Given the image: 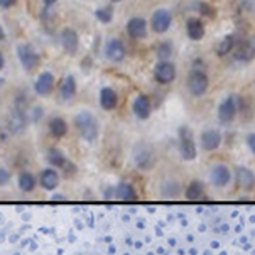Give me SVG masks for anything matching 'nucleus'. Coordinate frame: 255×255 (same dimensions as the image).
<instances>
[{
  "label": "nucleus",
  "mask_w": 255,
  "mask_h": 255,
  "mask_svg": "<svg viewBox=\"0 0 255 255\" xmlns=\"http://www.w3.org/2000/svg\"><path fill=\"white\" fill-rule=\"evenodd\" d=\"M75 124H76V128L80 130L81 137H83L85 140H88V142L97 140L98 122L92 114H88V112H81V114H78L76 119H75Z\"/></svg>",
  "instance_id": "f257e3e1"
},
{
  "label": "nucleus",
  "mask_w": 255,
  "mask_h": 255,
  "mask_svg": "<svg viewBox=\"0 0 255 255\" xmlns=\"http://www.w3.org/2000/svg\"><path fill=\"white\" fill-rule=\"evenodd\" d=\"M132 157H133L135 166L142 171L152 169V167L155 166V161H157V159H155V152H154L152 145L145 144V142H140V144H137L135 147H133Z\"/></svg>",
  "instance_id": "f03ea898"
},
{
  "label": "nucleus",
  "mask_w": 255,
  "mask_h": 255,
  "mask_svg": "<svg viewBox=\"0 0 255 255\" xmlns=\"http://www.w3.org/2000/svg\"><path fill=\"white\" fill-rule=\"evenodd\" d=\"M208 76H206V73L200 70L198 66L193 68V71L189 73V78H188V88L189 92H191L194 97H201V95L206 93V90H208Z\"/></svg>",
  "instance_id": "7ed1b4c3"
},
{
  "label": "nucleus",
  "mask_w": 255,
  "mask_h": 255,
  "mask_svg": "<svg viewBox=\"0 0 255 255\" xmlns=\"http://www.w3.org/2000/svg\"><path fill=\"white\" fill-rule=\"evenodd\" d=\"M17 58H19L24 70H27V71H32L34 68H37L39 63H41V58H39V54L34 51V47L31 44L17 46Z\"/></svg>",
  "instance_id": "20e7f679"
},
{
  "label": "nucleus",
  "mask_w": 255,
  "mask_h": 255,
  "mask_svg": "<svg viewBox=\"0 0 255 255\" xmlns=\"http://www.w3.org/2000/svg\"><path fill=\"white\" fill-rule=\"evenodd\" d=\"M179 149L181 155L186 161H193L196 157V144L193 139V132L188 127H181L179 128Z\"/></svg>",
  "instance_id": "39448f33"
},
{
  "label": "nucleus",
  "mask_w": 255,
  "mask_h": 255,
  "mask_svg": "<svg viewBox=\"0 0 255 255\" xmlns=\"http://www.w3.org/2000/svg\"><path fill=\"white\" fill-rule=\"evenodd\" d=\"M171 24H172V14L167 8H159V10L154 12L152 20H150V25H152L154 32H157V34L167 32Z\"/></svg>",
  "instance_id": "423d86ee"
},
{
  "label": "nucleus",
  "mask_w": 255,
  "mask_h": 255,
  "mask_svg": "<svg viewBox=\"0 0 255 255\" xmlns=\"http://www.w3.org/2000/svg\"><path fill=\"white\" fill-rule=\"evenodd\" d=\"M154 78L161 85H169L176 78V66L169 61H159L154 70Z\"/></svg>",
  "instance_id": "0eeeda50"
},
{
  "label": "nucleus",
  "mask_w": 255,
  "mask_h": 255,
  "mask_svg": "<svg viewBox=\"0 0 255 255\" xmlns=\"http://www.w3.org/2000/svg\"><path fill=\"white\" fill-rule=\"evenodd\" d=\"M237 115V102H235V97H228L225 98L222 102V105H220L218 109V119L222 124H230L233 122V119H235Z\"/></svg>",
  "instance_id": "6e6552de"
},
{
  "label": "nucleus",
  "mask_w": 255,
  "mask_h": 255,
  "mask_svg": "<svg viewBox=\"0 0 255 255\" xmlns=\"http://www.w3.org/2000/svg\"><path fill=\"white\" fill-rule=\"evenodd\" d=\"M105 54L110 61L120 63L125 58V46L122 44V41H119V39H110L105 46Z\"/></svg>",
  "instance_id": "1a4fd4ad"
},
{
  "label": "nucleus",
  "mask_w": 255,
  "mask_h": 255,
  "mask_svg": "<svg viewBox=\"0 0 255 255\" xmlns=\"http://www.w3.org/2000/svg\"><path fill=\"white\" fill-rule=\"evenodd\" d=\"M127 34L132 39H144L147 36V22L142 17H132L127 22Z\"/></svg>",
  "instance_id": "9d476101"
},
{
  "label": "nucleus",
  "mask_w": 255,
  "mask_h": 255,
  "mask_svg": "<svg viewBox=\"0 0 255 255\" xmlns=\"http://www.w3.org/2000/svg\"><path fill=\"white\" fill-rule=\"evenodd\" d=\"M59 41H61V46L63 49L66 51L68 54H76L78 51V34L73 31V29L66 27L64 31L61 32V36H59Z\"/></svg>",
  "instance_id": "9b49d317"
},
{
  "label": "nucleus",
  "mask_w": 255,
  "mask_h": 255,
  "mask_svg": "<svg viewBox=\"0 0 255 255\" xmlns=\"http://www.w3.org/2000/svg\"><path fill=\"white\" fill-rule=\"evenodd\" d=\"M235 58L239 59V61H252L255 58V36L245 39L244 42L239 46V49H237V54Z\"/></svg>",
  "instance_id": "f8f14e48"
},
{
  "label": "nucleus",
  "mask_w": 255,
  "mask_h": 255,
  "mask_svg": "<svg viewBox=\"0 0 255 255\" xmlns=\"http://www.w3.org/2000/svg\"><path fill=\"white\" fill-rule=\"evenodd\" d=\"M53 88H54V76L51 75V73H42V75L37 78L36 85H34L36 93L42 95V97L49 95L51 92H53Z\"/></svg>",
  "instance_id": "ddd939ff"
},
{
  "label": "nucleus",
  "mask_w": 255,
  "mask_h": 255,
  "mask_svg": "<svg viewBox=\"0 0 255 255\" xmlns=\"http://www.w3.org/2000/svg\"><path fill=\"white\" fill-rule=\"evenodd\" d=\"M133 114H135L139 119L145 120L149 119L150 115V100L149 97H145V95H139V97L133 100Z\"/></svg>",
  "instance_id": "4468645a"
},
{
  "label": "nucleus",
  "mask_w": 255,
  "mask_h": 255,
  "mask_svg": "<svg viewBox=\"0 0 255 255\" xmlns=\"http://www.w3.org/2000/svg\"><path fill=\"white\" fill-rule=\"evenodd\" d=\"M186 32L191 41H201L205 37V25H203L201 19H189L186 22Z\"/></svg>",
  "instance_id": "2eb2a0df"
},
{
  "label": "nucleus",
  "mask_w": 255,
  "mask_h": 255,
  "mask_svg": "<svg viewBox=\"0 0 255 255\" xmlns=\"http://www.w3.org/2000/svg\"><path fill=\"white\" fill-rule=\"evenodd\" d=\"M222 144V135L218 130H206L201 135V145L205 150H215Z\"/></svg>",
  "instance_id": "dca6fc26"
},
{
  "label": "nucleus",
  "mask_w": 255,
  "mask_h": 255,
  "mask_svg": "<svg viewBox=\"0 0 255 255\" xmlns=\"http://www.w3.org/2000/svg\"><path fill=\"white\" fill-rule=\"evenodd\" d=\"M117 103H119V97H117L115 90L105 86V88L102 90V93H100V105L105 110H114L117 107Z\"/></svg>",
  "instance_id": "f3484780"
},
{
  "label": "nucleus",
  "mask_w": 255,
  "mask_h": 255,
  "mask_svg": "<svg viewBox=\"0 0 255 255\" xmlns=\"http://www.w3.org/2000/svg\"><path fill=\"white\" fill-rule=\"evenodd\" d=\"M230 179H232V174H230V171H228V167L215 166L213 171H211V181H213V184L227 186L228 183H230Z\"/></svg>",
  "instance_id": "a211bd4d"
},
{
  "label": "nucleus",
  "mask_w": 255,
  "mask_h": 255,
  "mask_svg": "<svg viewBox=\"0 0 255 255\" xmlns=\"http://www.w3.org/2000/svg\"><path fill=\"white\" fill-rule=\"evenodd\" d=\"M237 181L242 188L252 189L255 186V174L247 167H237Z\"/></svg>",
  "instance_id": "6ab92c4d"
},
{
  "label": "nucleus",
  "mask_w": 255,
  "mask_h": 255,
  "mask_svg": "<svg viewBox=\"0 0 255 255\" xmlns=\"http://www.w3.org/2000/svg\"><path fill=\"white\" fill-rule=\"evenodd\" d=\"M59 92H61V97L64 100H70V98L75 97L76 93V81L73 76H66L61 81V86H59Z\"/></svg>",
  "instance_id": "aec40b11"
},
{
  "label": "nucleus",
  "mask_w": 255,
  "mask_h": 255,
  "mask_svg": "<svg viewBox=\"0 0 255 255\" xmlns=\"http://www.w3.org/2000/svg\"><path fill=\"white\" fill-rule=\"evenodd\" d=\"M41 184L46 189H54L59 184V176L58 172L53 169H44L41 172Z\"/></svg>",
  "instance_id": "412c9836"
},
{
  "label": "nucleus",
  "mask_w": 255,
  "mask_h": 255,
  "mask_svg": "<svg viewBox=\"0 0 255 255\" xmlns=\"http://www.w3.org/2000/svg\"><path fill=\"white\" fill-rule=\"evenodd\" d=\"M8 127H10V130L15 132V133H19V132L24 130V127H25V115H24V112L20 110V109H17L14 114H12L10 122H8Z\"/></svg>",
  "instance_id": "4be33fe9"
},
{
  "label": "nucleus",
  "mask_w": 255,
  "mask_h": 255,
  "mask_svg": "<svg viewBox=\"0 0 255 255\" xmlns=\"http://www.w3.org/2000/svg\"><path fill=\"white\" fill-rule=\"evenodd\" d=\"M186 198L191 201H198V200H201V198H205V186H203V183L193 181V183L188 186V189H186Z\"/></svg>",
  "instance_id": "5701e85b"
},
{
  "label": "nucleus",
  "mask_w": 255,
  "mask_h": 255,
  "mask_svg": "<svg viewBox=\"0 0 255 255\" xmlns=\"http://www.w3.org/2000/svg\"><path fill=\"white\" fill-rule=\"evenodd\" d=\"M237 44V39L233 34H230V36H225L222 41H220V44L217 46V54L218 56H227V54H230L232 51H233V47H235Z\"/></svg>",
  "instance_id": "b1692460"
},
{
  "label": "nucleus",
  "mask_w": 255,
  "mask_h": 255,
  "mask_svg": "<svg viewBox=\"0 0 255 255\" xmlns=\"http://www.w3.org/2000/svg\"><path fill=\"white\" fill-rule=\"evenodd\" d=\"M49 130L54 137H63V135H66V132H68V125L63 119L56 117V119H53L49 122Z\"/></svg>",
  "instance_id": "393cba45"
},
{
  "label": "nucleus",
  "mask_w": 255,
  "mask_h": 255,
  "mask_svg": "<svg viewBox=\"0 0 255 255\" xmlns=\"http://www.w3.org/2000/svg\"><path fill=\"white\" fill-rule=\"evenodd\" d=\"M155 54H157L159 61H167V59L174 54V47H172V44L169 41H164L155 47Z\"/></svg>",
  "instance_id": "a878e982"
},
{
  "label": "nucleus",
  "mask_w": 255,
  "mask_h": 255,
  "mask_svg": "<svg viewBox=\"0 0 255 255\" xmlns=\"http://www.w3.org/2000/svg\"><path fill=\"white\" fill-rule=\"evenodd\" d=\"M117 193H119V198H122V200H125V201H135L137 200V194H135L133 186L127 184V183L120 184L119 189H117Z\"/></svg>",
  "instance_id": "bb28decb"
},
{
  "label": "nucleus",
  "mask_w": 255,
  "mask_h": 255,
  "mask_svg": "<svg viewBox=\"0 0 255 255\" xmlns=\"http://www.w3.org/2000/svg\"><path fill=\"white\" fill-rule=\"evenodd\" d=\"M19 186L22 191L29 193V191H32L34 186H36V179H34V176L31 172H24V174H20V178H19Z\"/></svg>",
  "instance_id": "cd10ccee"
},
{
  "label": "nucleus",
  "mask_w": 255,
  "mask_h": 255,
  "mask_svg": "<svg viewBox=\"0 0 255 255\" xmlns=\"http://www.w3.org/2000/svg\"><path fill=\"white\" fill-rule=\"evenodd\" d=\"M95 17H97L100 22L109 24V22H112V19H114V8H112L110 5L97 8V10H95Z\"/></svg>",
  "instance_id": "c85d7f7f"
},
{
  "label": "nucleus",
  "mask_w": 255,
  "mask_h": 255,
  "mask_svg": "<svg viewBox=\"0 0 255 255\" xmlns=\"http://www.w3.org/2000/svg\"><path fill=\"white\" fill-rule=\"evenodd\" d=\"M198 12H200L201 15L208 17V19H215V17H217V10H215V8L206 2L198 3Z\"/></svg>",
  "instance_id": "c756f323"
},
{
  "label": "nucleus",
  "mask_w": 255,
  "mask_h": 255,
  "mask_svg": "<svg viewBox=\"0 0 255 255\" xmlns=\"http://www.w3.org/2000/svg\"><path fill=\"white\" fill-rule=\"evenodd\" d=\"M47 159H49V161L53 162L54 166H59V167H64V162H66V159H64L56 149L49 150V154H47Z\"/></svg>",
  "instance_id": "7c9ffc66"
},
{
  "label": "nucleus",
  "mask_w": 255,
  "mask_h": 255,
  "mask_svg": "<svg viewBox=\"0 0 255 255\" xmlns=\"http://www.w3.org/2000/svg\"><path fill=\"white\" fill-rule=\"evenodd\" d=\"M8 181H10V174H8V171H5V169H0V186L7 184Z\"/></svg>",
  "instance_id": "2f4dec72"
},
{
  "label": "nucleus",
  "mask_w": 255,
  "mask_h": 255,
  "mask_svg": "<svg viewBox=\"0 0 255 255\" xmlns=\"http://www.w3.org/2000/svg\"><path fill=\"white\" fill-rule=\"evenodd\" d=\"M247 144L250 147V150L255 154V133H252V135H249V139H247Z\"/></svg>",
  "instance_id": "473e14b6"
},
{
  "label": "nucleus",
  "mask_w": 255,
  "mask_h": 255,
  "mask_svg": "<svg viewBox=\"0 0 255 255\" xmlns=\"http://www.w3.org/2000/svg\"><path fill=\"white\" fill-rule=\"evenodd\" d=\"M15 2H17V0H0V7H2V8H8V7L14 5Z\"/></svg>",
  "instance_id": "72a5a7b5"
},
{
  "label": "nucleus",
  "mask_w": 255,
  "mask_h": 255,
  "mask_svg": "<svg viewBox=\"0 0 255 255\" xmlns=\"http://www.w3.org/2000/svg\"><path fill=\"white\" fill-rule=\"evenodd\" d=\"M3 66H5V59H3L2 53H0V70H3Z\"/></svg>",
  "instance_id": "f704fd0d"
},
{
  "label": "nucleus",
  "mask_w": 255,
  "mask_h": 255,
  "mask_svg": "<svg viewBox=\"0 0 255 255\" xmlns=\"http://www.w3.org/2000/svg\"><path fill=\"white\" fill-rule=\"evenodd\" d=\"M5 39V31H3V27L0 25V41H3Z\"/></svg>",
  "instance_id": "c9c22d12"
},
{
  "label": "nucleus",
  "mask_w": 255,
  "mask_h": 255,
  "mask_svg": "<svg viewBox=\"0 0 255 255\" xmlns=\"http://www.w3.org/2000/svg\"><path fill=\"white\" fill-rule=\"evenodd\" d=\"M56 2H58V0H44V3H46V5H47V7L54 5V3H56Z\"/></svg>",
  "instance_id": "e433bc0d"
},
{
  "label": "nucleus",
  "mask_w": 255,
  "mask_h": 255,
  "mask_svg": "<svg viewBox=\"0 0 255 255\" xmlns=\"http://www.w3.org/2000/svg\"><path fill=\"white\" fill-rule=\"evenodd\" d=\"M53 200L59 201V200H64V196H59V194H56V196H53Z\"/></svg>",
  "instance_id": "4c0bfd02"
},
{
  "label": "nucleus",
  "mask_w": 255,
  "mask_h": 255,
  "mask_svg": "<svg viewBox=\"0 0 255 255\" xmlns=\"http://www.w3.org/2000/svg\"><path fill=\"white\" fill-rule=\"evenodd\" d=\"M112 2H120V0H112Z\"/></svg>",
  "instance_id": "58836bf2"
}]
</instances>
